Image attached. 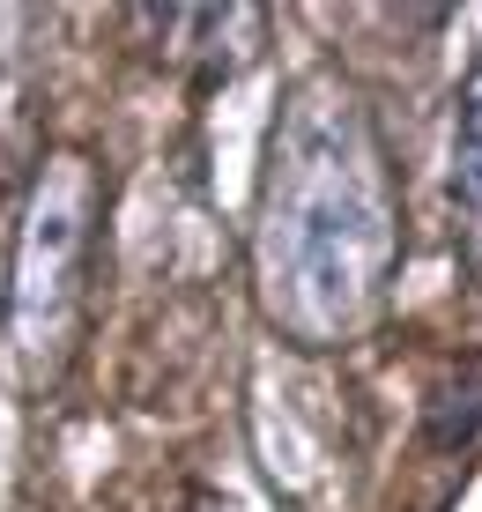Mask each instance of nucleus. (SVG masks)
I'll return each instance as SVG.
<instances>
[{"label": "nucleus", "instance_id": "nucleus-4", "mask_svg": "<svg viewBox=\"0 0 482 512\" xmlns=\"http://www.w3.org/2000/svg\"><path fill=\"white\" fill-rule=\"evenodd\" d=\"M134 23L149 30V45L178 60L201 90L245 75L267 45V15L260 8H134Z\"/></svg>", "mask_w": 482, "mask_h": 512}, {"label": "nucleus", "instance_id": "nucleus-6", "mask_svg": "<svg viewBox=\"0 0 482 512\" xmlns=\"http://www.w3.org/2000/svg\"><path fill=\"white\" fill-rule=\"evenodd\" d=\"M171 512H216V505H208V498H201V490H186V498H178Z\"/></svg>", "mask_w": 482, "mask_h": 512}, {"label": "nucleus", "instance_id": "nucleus-7", "mask_svg": "<svg viewBox=\"0 0 482 512\" xmlns=\"http://www.w3.org/2000/svg\"><path fill=\"white\" fill-rule=\"evenodd\" d=\"M0 327H8V305H0Z\"/></svg>", "mask_w": 482, "mask_h": 512}, {"label": "nucleus", "instance_id": "nucleus-1", "mask_svg": "<svg viewBox=\"0 0 482 512\" xmlns=\"http://www.w3.org/2000/svg\"><path fill=\"white\" fill-rule=\"evenodd\" d=\"M394 290V179L364 97L305 75L260 164V305L290 342L349 349Z\"/></svg>", "mask_w": 482, "mask_h": 512}, {"label": "nucleus", "instance_id": "nucleus-5", "mask_svg": "<svg viewBox=\"0 0 482 512\" xmlns=\"http://www.w3.org/2000/svg\"><path fill=\"white\" fill-rule=\"evenodd\" d=\"M445 208L468 282H482V45L453 90V141H445Z\"/></svg>", "mask_w": 482, "mask_h": 512}, {"label": "nucleus", "instance_id": "nucleus-2", "mask_svg": "<svg viewBox=\"0 0 482 512\" xmlns=\"http://www.w3.org/2000/svg\"><path fill=\"white\" fill-rule=\"evenodd\" d=\"M104 216V164L97 149H45L30 171L23 223H15V268H8V334L23 364V394L60 386L67 357L82 342V297H89V245Z\"/></svg>", "mask_w": 482, "mask_h": 512}, {"label": "nucleus", "instance_id": "nucleus-3", "mask_svg": "<svg viewBox=\"0 0 482 512\" xmlns=\"http://www.w3.org/2000/svg\"><path fill=\"white\" fill-rule=\"evenodd\" d=\"M475 468H482V349H460V357L438 364L423 416H416V446H408L416 512H453Z\"/></svg>", "mask_w": 482, "mask_h": 512}]
</instances>
